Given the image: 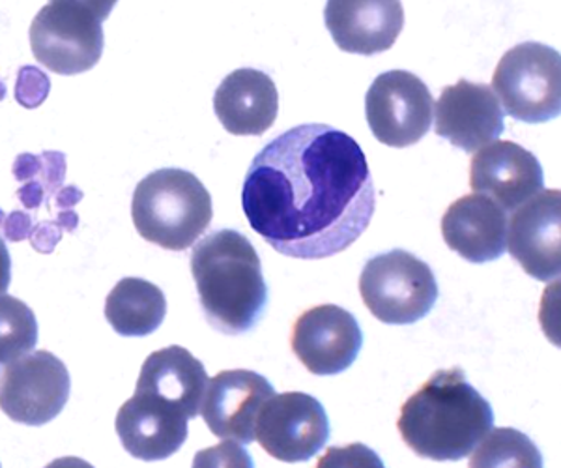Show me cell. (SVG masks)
Masks as SVG:
<instances>
[{"mask_svg": "<svg viewBox=\"0 0 561 468\" xmlns=\"http://www.w3.org/2000/svg\"><path fill=\"white\" fill-rule=\"evenodd\" d=\"M255 438L277 461L306 463L328 443L330 420L319 399L309 393H274L259 411Z\"/></svg>", "mask_w": 561, "mask_h": 468, "instance_id": "10", "label": "cell"}, {"mask_svg": "<svg viewBox=\"0 0 561 468\" xmlns=\"http://www.w3.org/2000/svg\"><path fill=\"white\" fill-rule=\"evenodd\" d=\"M434 100L417 76L404 70L386 71L375 79L365 96V118L382 145L412 147L433 124Z\"/></svg>", "mask_w": 561, "mask_h": 468, "instance_id": "8", "label": "cell"}, {"mask_svg": "<svg viewBox=\"0 0 561 468\" xmlns=\"http://www.w3.org/2000/svg\"><path fill=\"white\" fill-rule=\"evenodd\" d=\"M70 388L65 362L36 351L8 364L0 383V409L18 424H49L68 403Z\"/></svg>", "mask_w": 561, "mask_h": 468, "instance_id": "9", "label": "cell"}, {"mask_svg": "<svg viewBox=\"0 0 561 468\" xmlns=\"http://www.w3.org/2000/svg\"><path fill=\"white\" fill-rule=\"evenodd\" d=\"M492 90L515 121H554L561 113L560 53L537 42L515 45L500 60Z\"/></svg>", "mask_w": 561, "mask_h": 468, "instance_id": "6", "label": "cell"}, {"mask_svg": "<svg viewBox=\"0 0 561 468\" xmlns=\"http://www.w3.org/2000/svg\"><path fill=\"white\" fill-rule=\"evenodd\" d=\"M505 246L528 276L558 279L561 272V192L541 190L513 210Z\"/></svg>", "mask_w": 561, "mask_h": 468, "instance_id": "12", "label": "cell"}, {"mask_svg": "<svg viewBox=\"0 0 561 468\" xmlns=\"http://www.w3.org/2000/svg\"><path fill=\"white\" fill-rule=\"evenodd\" d=\"M470 459V467H542V457L528 436L511 427L489 431Z\"/></svg>", "mask_w": 561, "mask_h": 468, "instance_id": "22", "label": "cell"}, {"mask_svg": "<svg viewBox=\"0 0 561 468\" xmlns=\"http://www.w3.org/2000/svg\"><path fill=\"white\" fill-rule=\"evenodd\" d=\"M190 418L171 404L135 391L116 414V433L129 456L140 461H163L187 438Z\"/></svg>", "mask_w": 561, "mask_h": 468, "instance_id": "17", "label": "cell"}, {"mask_svg": "<svg viewBox=\"0 0 561 468\" xmlns=\"http://www.w3.org/2000/svg\"><path fill=\"white\" fill-rule=\"evenodd\" d=\"M38 343V322L33 309L15 296L0 295V364L31 353Z\"/></svg>", "mask_w": 561, "mask_h": 468, "instance_id": "23", "label": "cell"}, {"mask_svg": "<svg viewBox=\"0 0 561 468\" xmlns=\"http://www.w3.org/2000/svg\"><path fill=\"white\" fill-rule=\"evenodd\" d=\"M274 393V386L261 373L249 369L217 373L208 380L201 414L208 430L219 438L237 444L253 443L259 411Z\"/></svg>", "mask_w": 561, "mask_h": 468, "instance_id": "13", "label": "cell"}, {"mask_svg": "<svg viewBox=\"0 0 561 468\" xmlns=\"http://www.w3.org/2000/svg\"><path fill=\"white\" fill-rule=\"evenodd\" d=\"M10 282H12V259L4 240L0 238V295L7 293Z\"/></svg>", "mask_w": 561, "mask_h": 468, "instance_id": "25", "label": "cell"}, {"mask_svg": "<svg viewBox=\"0 0 561 468\" xmlns=\"http://www.w3.org/2000/svg\"><path fill=\"white\" fill-rule=\"evenodd\" d=\"M504 110L492 87L460 79L442 90L436 102V135L473 152L504 134Z\"/></svg>", "mask_w": 561, "mask_h": 468, "instance_id": "14", "label": "cell"}, {"mask_svg": "<svg viewBox=\"0 0 561 468\" xmlns=\"http://www.w3.org/2000/svg\"><path fill=\"white\" fill-rule=\"evenodd\" d=\"M214 111L229 134H266L279 113V92L268 73L242 68L217 87Z\"/></svg>", "mask_w": 561, "mask_h": 468, "instance_id": "19", "label": "cell"}, {"mask_svg": "<svg viewBox=\"0 0 561 468\" xmlns=\"http://www.w3.org/2000/svg\"><path fill=\"white\" fill-rule=\"evenodd\" d=\"M442 235L449 250L468 263H491L504 255L507 248V214L486 195H465L444 214Z\"/></svg>", "mask_w": 561, "mask_h": 468, "instance_id": "18", "label": "cell"}, {"mask_svg": "<svg viewBox=\"0 0 561 468\" xmlns=\"http://www.w3.org/2000/svg\"><path fill=\"white\" fill-rule=\"evenodd\" d=\"M470 186L513 213L545 190V173L536 156L517 142L492 141L472 158Z\"/></svg>", "mask_w": 561, "mask_h": 468, "instance_id": "15", "label": "cell"}, {"mask_svg": "<svg viewBox=\"0 0 561 468\" xmlns=\"http://www.w3.org/2000/svg\"><path fill=\"white\" fill-rule=\"evenodd\" d=\"M51 2H68V4H77V7L87 8L90 12L94 13L96 18L105 21L107 20L113 8L116 7L118 0H51Z\"/></svg>", "mask_w": 561, "mask_h": 468, "instance_id": "24", "label": "cell"}, {"mask_svg": "<svg viewBox=\"0 0 561 468\" xmlns=\"http://www.w3.org/2000/svg\"><path fill=\"white\" fill-rule=\"evenodd\" d=\"M242 208L251 229L280 255L317 261L348 250L367 231L377 193L356 139L304 124L251 161Z\"/></svg>", "mask_w": 561, "mask_h": 468, "instance_id": "1", "label": "cell"}, {"mask_svg": "<svg viewBox=\"0 0 561 468\" xmlns=\"http://www.w3.org/2000/svg\"><path fill=\"white\" fill-rule=\"evenodd\" d=\"M131 218L148 242L163 250L184 251L210 227L214 206L195 174L167 168L148 174L135 187Z\"/></svg>", "mask_w": 561, "mask_h": 468, "instance_id": "4", "label": "cell"}, {"mask_svg": "<svg viewBox=\"0 0 561 468\" xmlns=\"http://www.w3.org/2000/svg\"><path fill=\"white\" fill-rule=\"evenodd\" d=\"M494 425V412L460 367L440 369L402 404L397 422L415 456L460 461L470 456Z\"/></svg>", "mask_w": 561, "mask_h": 468, "instance_id": "2", "label": "cell"}, {"mask_svg": "<svg viewBox=\"0 0 561 468\" xmlns=\"http://www.w3.org/2000/svg\"><path fill=\"white\" fill-rule=\"evenodd\" d=\"M359 293L378 321L397 327L425 319L440 295L431 266L404 250L369 259L359 276Z\"/></svg>", "mask_w": 561, "mask_h": 468, "instance_id": "5", "label": "cell"}, {"mask_svg": "<svg viewBox=\"0 0 561 468\" xmlns=\"http://www.w3.org/2000/svg\"><path fill=\"white\" fill-rule=\"evenodd\" d=\"M165 315L163 290L140 277H124L105 300V319L124 338L152 334L165 321Z\"/></svg>", "mask_w": 561, "mask_h": 468, "instance_id": "21", "label": "cell"}, {"mask_svg": "<svg viewBox=\"0 0 561 468\" xmlns=\"http://www.w3.org/2000/svg\"><path fill=\"white\" fill-rule=\"evenodd\" d=\"M324 20L341 52L370 57L396 45L404 10L401 0H328Z\"/></svg>", "mask_w": 561, "mask_h": 468, "instance_id": "16", "label": "cell"}, {"mask_svg": "<svg viewBox=\"0 0 561 468\" xmlns=\"http://www.w3.org/2000/svg\"><path fill=\"white\" fill-rule=\"evenodd\" d=\"M206 388L208 375L203 362L184 346L171 345L145 359L135 391L161 399L192 420L201 412Z\"/></svg>", "mask_w": 561, "mask_h": 468, "instance_id": "20", "label": "cell"}, {"mask_svg": "<svg viewBox=\"0 0 561 468\" xmlns=\"http://www.w3.org/2000/svg\"><path fill=\"white\" fill-rule=\"evenodd\" d=\"M192 274L206 321L227 335L245 334L268 306L261 259L242 232H210L192 253Z\"/></svg>", "mask_w": 561, "mask_h": 468, "instance_id": "3", "label": "cell"}, {"mask_svg": "<svg viewBox=\"0 0 561 468\" xmlns=\"http://www.w3.org/2000/svg\"><path fill=\"white\" fill-rule=\"evenodd\" d=\"M290 346L309 372L328 377L346 372L356 362L364 332L351 311L324 304L307 309L294 322Z\"/></svg>", "mask_w": 561, "mask_h": 468, "instance_id": "11", "label": "cell"}, {"mask_svg": "<svg viewBox=\"0 0 561 468\" xmlns=\"http://www.w3.org/2000/svg\"><path fill=\"white\" fill-rule=\"evenodd\" d=\"M31 47L47 70L60 76L84 73L102 58V20L87 8L49 2L31 25Z\"/></svg>", "mask_w": 561, "mask_h": 468, "instance_id": "7", "label": "cell"}]
</instances>
